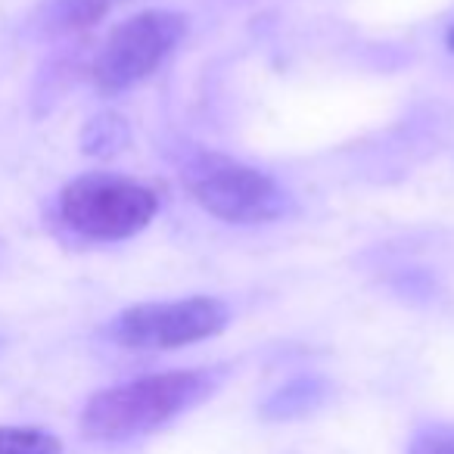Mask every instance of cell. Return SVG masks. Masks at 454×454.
<instances>
[{
  "label": "cell",
  "mask_w": 454,
  "mask_h": 454,
  "mask_svg": "<svg viewBox=\"0 0 454 454\" xmlns=\"http://www.w3.org/2000/svg\"><path fill=\"white\" fill-rule=\"evenodd\" d=\"M231 324L224 299L187 296L171 302L131 305L106 324V340L131 352H168L212 340Z\"/></svg>",
  "instance_id": "obj_4"
},
{
  "label": "cell",
  "mask_w": 454,
  "mask_h": 454,
  "mask_svg": "<svg viewBox=\"0 0 454 454\" xmlns=\"http://www.w3.org/2000/svg\"><path fill=\"white\" fill-rule=\"evenodd\" d=\"M445 44H448V51L454 53V26H451V28H448V32H445Z\"/></svg>",
  "instance_id": "obj_11"
},
{
  "label": "cell",
  "mask_w": 454,
  "mask_h": 454,
  "mask_svg": "<svg viewBox=\"0 0 454 454\" xmlns=\"http://www.w3.org/2000/svg\"><path fill=\"white\" fill-rule=\"evenodd\" d=\"M59 221L90 243H119L140 234L159 212V196L131 177L90 171L69 181L59 193Z\"/></svg>",
  "instance_id": "obj_3"
},
{
  "label": "cell",
  "mask_w": 454,
  "mask_h": 454,
  "mask_svg": "<svg viewBox=\"0 0 454 454\" xmlns=\"http://www.w3.org/2000/svg\"><path fill=\"white\" fill-rule=\"evenodd\" d=\"M408 454H454V423H433L417 429Z\"/></svg>",
  "instance_id": "obj_10"
},
{
  "label": "cell",
  "mask_w": 454,
  "mask_h": 454,
  "mask_svg": "<svg viewBox=\"0 0 454 454\" xmlns=\"http://www.w3.org/2000/svg\"><path fill=\"white\" fill-rule=\"evenodd\" d=\"M187 35V16L175 10H144L109 32L94 59V84L100 94H121L146 82Z\"/></svg>",
  "instance_id": "obj_5"
},
{
  "label": "cell",
  "mask_w": 454,
  "mask_h": 454,
  "mask_svg": "<svg viewBox=\"0 0 454 454\" xmlns=\"http://www.w3.org/2000/svg\"><path fill=\"white\" fill-rule=\"evenodd\" d=\"M125 0H44V7L35 16V28L47 38L75 35L106 20Z\"/></svg>",
  "instance_id": "obj_6"
},
{
  "label": "cell",
  "mask_w": 454,
  "mask_h": 454,
  "mask_svg": "<svg viewBox=\"0 0 454 454\" xmlns=\"http://www.w3.org/2000/svg\"><path fill=\"white\" fill-rule=\"evenodd\" d=\"M181 181L212 218L227 224H271L293 212V196L278 177L224 153L190 150L181 159Z\"/></svg>",
  "instance_id": "obj_2"
},
{
  "label": "cell",
  "mask_w": 454,
  "mask_h": 454,
  "mask_svg": "<svg viewBox=\"0 0 454 454\" xmlns=\"http://www.w3.org/2000/svg\"><path fill=\"white\" fill-rule=\"evenodd\" d=\"M327 398L330 383L324 377H296L268 395V402L262 404V417L265 420H293V417L317 411Z\"/></svg>",
  "instance_id": "obj_7"
},
{
  "label": "cell",
  "mask_w": 454,
  "mask_h": 454,
  "mask_svg": "<svg viewBox=\"0 0 454 454\" xmlns=\"http://www.w3.org/2000/svg\"><path fill=\"white\" fill-rule=\"evenodd\" d=\"M224 380L218 367L165 371L128 380L121 386L97 392L82 411V433L97 442H121L153 433L175 417L206 402Z\"/></svg>",
  "instance_id": "obj_1"
},
{
  "label": "cell",
  "mask_w": 454,
  "mask_h": 454,
  "mask_svg": "<svg viewBox=\"0 0 454 454\" xmlns=\"http://www.w3.org/2000/svg\"><path fill=\"white\" fill-rule=\"evenodd\" d=\"M0 454H63V442L38 427H0Z\"/></svg>",
  "instance_id": "obj_9"
},
{
  "label": "cell",
  "mask_w": 454,
  "mask_h": 454,
  "mask_svg": "<svg viewBox=\"0 0 454 454\" xmlns=\"http://www.w3.org/2000/svg\"><path fill=\"white\" fill-rule=\"evenodd\" d=\"M131 128L119 113H100L82 128V153L94 159H113L128 150Z\"/></svg>",
  "instance_id": "obj_8"
}]
</instances>
